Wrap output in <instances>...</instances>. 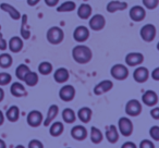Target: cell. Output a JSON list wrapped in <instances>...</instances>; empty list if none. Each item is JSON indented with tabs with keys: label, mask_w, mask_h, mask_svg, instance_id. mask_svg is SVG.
<instances>
[{
	"label": "cell",
	"mask_w": 159,
	"mask_h": 148,
	"mask_svg": "<svg viewBox=\"0 0 159 148\" xmlns=\"http://www.w3.org/2000/svg\"><path fill=\"white\" fill-rule=\"evenodd\" d=\"M49 125H50V128H49V133H50L51 136L57 137V136H60V135L63 133L64 126L60 121L51 122Z\"/></svg>",
	"instance_id": "25"
},
{
	"label": "cell",
	"mask_w": 159,
	"mask_h": 148,
	"mask_svg": "<svg viewBox=\"0 0 159 148\" xmlns=\"http://www.w3.org/2000/svg\"><path fill=\"white\" fill-rule=\"evenodd\" d=\"M13 59L9 53H1L0 55V68L8 69L12 65Z\"/></svg>",
	"instance_id": "34"
},
{
	"label": "cell",
	"mask_w": 159,
	"mask_h": 148,
	"mask_svg": "<svg viewBox=\"0 0 159 148\" xmlns=\"http://www.w3.org/2000/svg\"><path fill=\"white\" fill-rule=\"evenodd\" d=\"M139 148H155V145L149 139H143L139 143Z\"/></svg>",
	"instance_id": "39"
},
{
	"label": "cell",
	"mask_w": 159,
	"mask_h": 148,
	"mask_svg": "<svg viewBox=\"0 0 159 148\" xmlns=\"http://www.w3.org/2000/svg\"><path fill=\"white\" fill-rule=\"evenodd\" d=\"M142 3L146 9L154 10L158 7L159 5V0H142Z\"/></svg>",
	"instance_id": "37"
},
{
	"label": "cell",
	"mask_w": 159,
	"mask_h": 148,
	"mask_svg": "<svg viewBox=\"0 0 159 148\" xmlns=\"http://www.w3.org/2000/svg\"><path fill=\"white\" fill-rule=\"evenodd\" d=\"M6 147H7V145H6L5 141L0 138V148H6Z\"/></svg>",
	"instance_id": "49"
},
{
	"label": "cell",
	"mask_w": 159,
	"mask_h": 148,
	"mask_svg": "<svg viewBox=\"0 0 159 148\" xmlns=\"http://www.w3.org/2000/svg\"><path fill=\"white\" fill-rule=\"evenodd\" d=\"M142 104L136 99H131L125 105V113L129 117H137L142 112Z\"/></svg>",
	"instance_id": "6"
},
{
	"label": "cell",
	"mask_w": 159,
	"mask_h": 148,
	"mask_svg": "<svg viewBox=\"0 0 159 148\" xmlns=\"http://www.w3.org/2000/svg\"><path fill=\"white\" fill-rule=\"evenodd\" d=\"M29 147L30 148H43L44 145H43L42 141H38V139H32L29 143Z\"/></svg>",
	"instance_id": "40"
},
{
	"label": "cell",
	"mask_w": 159,
	"mask_h": 148,
	"mask_svg": "<svg viewBox=\"0 0 159 148\" xmlns=\"http://www.w3.org/2000/svg\"><path fill=\"white\" fill-rule=\"evenodd\" d=\"M45 3L48 7H56L59 3V0H45Z\"/></svg>",
	"instance_id": "44"
},
{
	"label": "cell",
	"mask_w": 159,
	"mask_h": 148,
	"mask_svg": "<svg viewBox=\"0 0 159 148\" xmlns=\"http://www.w3.org/2000/svg\"><path fill=\"white\" fill-rule=\"evenodd\" d=\"M144 61V56L141 52H130L125 57V63L129 66H137Z\"/></svg>",
	"instance_id": "13"
},
{
	"label": "cell",
	"mask_w": 159,
	"mask_h": 148,
	"mask_svg": "<svg viewBox=\"0 0 159 148\" xmlns=\"http://www.w3.org/2000/svg\"><path fill=\"white\" fill-rule=\"evenodd\" d=\"M122 148H126V147H130V148H135L136 146L134 145V143H132V141H126V143H124L123 145L121 146Z\"/></svg>",
	"instance_id": "45"
},
{
	"label": "cell",
	"mask_w": 159,
	"mask_h": 148,
	"mask_svg": "<svg viewBox=\"0 0 159 148\" xmlns=\"http://www.w3.org/2000/svg\"><path fill=\"white\" fill-rule=\"evenodd\" d=\"M106 138L110 144H116L119 139V132H118L116 125H109V128L106 130Z\"/></svg>",
	"instance_id": "22"
},
{
	"label": "cell",
	"mask_w": 159,
	"mask_h": 148,
	"mask_svg": "<svg viewBox=\"0 0 159 148\" xmlns=\"http://www.w3.org/2000/svg\"><path fill=\"white\" fill-rule=\"evenodd\" d=\"M118 128H119V132L121 133V135L123 136H130L133 133V122L131 121V119L125 117H122L118 121Z\"/></svg>",
	"instance_id": "5"
},
{
	"label": "cell",
	"mask_w": 159,
	"mask_h": 148,
	"mask_svg": "<svg viewBox=\"0 0 159 148\" xmlns=\"http://www.w3.org/2000/svg\"><path fill=\"white\" fill-rule=\"evenodd\" d=\"M46 39L51 45H59L64 39V33L59 26H52L47 31Z\"/></svg>",
	"instance_id": "2"
},
{
	"label": "cell",
	"mask_w": 159,
	"mask_h": 148,
	"mask_svg": "<svg viewBox=\"0 0 159 148\" xmlns=\"http://www.w3.org/2000/svg\"><path fill=\"white\" fill-rule=\"evenodd\" d=\"M149 78V71L145 66H137L133 72V78L136 83H145Z\"/></svg>",
	"instance_id": "12"
},
{
	"label": "cell",
	"mask_w": 159,
	"mask_h": 148,
	"mask_svg": "<svg viewBox=\"0 0 159 148\" xmlns=\"http://www.w3.org/2000/svg\"><path fill=\"white\" fill-rule=\"evenodd\" d=\"M92 114H93L92 109L89 108V107H83L77 111V118L83 123H89L92 119Z\"/></svg>",
	"instance_id": "24"
},
{
	"label": "cell",
	"mask_w": 159,
	"mask_h": 148,
	"mask_svg": "<svg viewBox=\"0 0 159 148\" xmlns=\"http://www.w3.org/2000/svg\"><path fill=\"white\" fill-rule=\"evenodd\" d=\"M52 70H53L52 64L48 61L40 62L39 65H38V72H39L40 74H43V75H48V74H50V73L52 72Z\"/></svg>",
	"instance_id": "33"
},
{
	"label": "cell",
	"mask_w": 159,
	"mask_h": 148,
	"mask_svg": "<svg viewBox=\"0 0 159 148\" xmlns=\"http://www.w3.org/2000/svg\"><path fill=\"white\" fill-rule=\"evenodd\" d=\"M8 48L10 49L11 52H20L23 48V40L19 36H13L10 38L9 43H8Z\"/></svg>",
	"instance_id": "20"
},
{
	"label": "cell",
	"mask_w": 159,
	"mask_h": 148,
	"mask_svg": "<svg viewBox=\"0 0 159 148\" xmlns=\"http://www.w3.org/2000/svg\"><path fill=\"white\" fill-rule=\"evenodd\" d=\"M59 97H60V99L66 102L71 101V100H73L75 97V88L70 84L63 85L59 91Z\"/></svg>",
	"instance_id": "9"
},
{
	"label": "cell",
	"mask_w": 159,
	"mask_h": 148,
	"mask_svg": "<svg viewBox=\"0 0 159 148\" xmlns=\"http://www.w3.org/2000/svg\"><path fill=\"white\" fill-rule=\"evenodd\" d=\"M150 115L154 118L155 120H158L159 119V108L158 107H155L150 110Z\"/></svg>",
	"instance_id": "42"
},
{
	"label": "cell",
	"mask_w": 159,
	"mask_h": 148,
	"mask_svg": "<svg viewBox=\"0 0 159 148\" xmlns=\"http://www.w3.org/2000/svg\"><path fill=\"white\" fill-rule=\"evenodd\" d=\"M58 112H59V107L57 105H51L48 109V112H47V117L45 118V120L43 121V124L45 126H49V124L55 120V118L58 115Z\"/></svg>",
	"instance_id": "21"
},
{
	"label": "cell",
	"mask_w": 159,
	"mask_h": 148,
	"mask_svg": "<svg viewBox=\"0 0 159 148\" xmlns=\"http://www.w3.org/2000/svg\"><path fill=\"white\" fill-rule=\"evenodd\" d=\"M142 101L148 107H154L158 102V95L154 91H146L142 96Z\"/></svg>",
	"instance_id": "14"
},
{
	"label": "cell",
	"mask_w": 159,
	"mask_h": 148,
	"mask_svg": "<svg viewBox=\"0 0 159 148\" xmlns=\"http://www.w3.org/2000/svg\"><path fill=\"white\" fill-rule=\"evenodd\" d=\"M12 76L7 72H1L0 73V86H5L8 85L9 83H11Z\"/></svg>",
	"instance_id": "36"
},
{
	"label": "cell",
	"mask_w": 159,
	"mask_h": 148,
	"mask_svg": "<svg viewBox=\"0 0 159 148\" xmlns=\"http://www.w3.org/2000/svg\"><path fill=\"white\" fill-rule=\"evenodd\" d=\"M128 8V3L125 1H119V0H112L108 2L106 7V10L109 13H115L117 11H123Z\"/></svg>",
	"instance_id": "15"
},
{
	"label": "cell",
	"mask_w": 159,
	"mask_h": 148,
	"mask_svg": "<svg viewBox=\"0 0 159 148\" xmlns=\"http://www.w3.org/2000/svg\"><path fill=\"white\" fill-rule=\"evenodd\" d=\"M89 25L92 31H102L106 26V19L102 14H95V16H93L89 19Z\"/></svg>",
	"instance_id": "8"
},
{
	"label": "cell",
	"mask_w": 159,
	"mask_h": 148,
	"mask_svg": "<svg viewBox=\"0 0 159 148\" xmlns=\"http://www.w3.org/2000/svg\"><path fill=\"white\" fill-rule=\"evenodd\" d=\"M149 134H150V137H152L155 141H159V126L158 125L152 126L149 130Z\"/></svg>",
	"instance_id": "38"
},
{
	"label": "cell",
	"mask_w": 159,
	"mask_h": 148,
	"mask_svg": "<svg viewBox=\"0 0 159 148\" xmlns=\"http://www.w3.org/2000/svg\"><path fill=\"white\" fill-rule=\"evenodd\" d=\"M89 37V29L84 25H80L73 32V38L77 43H84Z\"/></svg>",
	"instance_id": "10"
},
{
	"label": "cell",
	"mask_w": 159,
	"mask_h": 148,
	"mask_svg": "<svg viewBox=\"0 0 159 148\" xmlns=\"http://www.w3.org/2000/svg\"><path fill=\"white\" fill-rule=\"evenodd\" d=\"M20 117V109L18 106H11L6 112V118L10 122H16Z\"/></svg>",
	"instance_id": "28"
},
{
	"label": "cell",
	"mask_w": 159,
	"mask_h": 148,
	"mask_svg": "<svg viewBox=\"0 0 159 148\" xmlns=\"http://www.w3.org/2000/svg\"><path fill=\"white\" fill-rule=\"evenodd\" d=\"M23 82L30 87L35 86L38 83V74L36 72H34V71H30V72L26 73V75H25Z\"/></svg>",
	"instance_id": "29"
},
{
	"label": "cell",
	"mask_w": 159,
	"mask_h": 148,
	"mask_svg": "<svg viewBox=\"0 0 159 148\" xmlns=\"http://www.w3.org/2000/svg\"><path fill=\"white\" fill-rule=\"evenodd\" d=\"M0 9L2 10V11L7 12L12 20H16V21L20 20V18H21L20 11H18L13 6L9 5V3H7V2H2V3H0Z\"/></svg>",
	"instance_id": "19"
},
{
	"label": "cell",
	"mask_w": 159,
	"mask_h": 148,
	"mask_svg": "<svg viewBox=\"0 0 159 148\" xmlns=\"http://www.w3.org/2000/svg\"><path fill=\"white\" fill-rule=\"evenodd\" d=\"M93 52L91 48L85 45H77L72 49V58L79 64H86L92 60Z\"/></svg>",
	"instance_id": "1"
},
{
	"label": "cell",
	"mask_w": 159,
	"mask_h": 148,
	"mask_svg": "<svg viewBox=\"0 0 159 148\" xmlns=\"http://www.w3.org/2000/svg\"><path fill=\"white\" fill-rule=\"evenodd\" d=\"M129 16H130L131 20L134 21V22H141V21H143L145 19L146 11L142 6H133L130 9Z\"/></svg>",
	"instance_id": "11"
},
{
	"label": "cell",
	"mask_w": 159,
	"mask_h": 148,
	"mask_svg": "<svg viewBox=\"0 0 159 148\" xmlns=\"http://www.w3.org/2000/svg\"><path fill=\"white\" fill-rule=\"evenodd\" d=\"M71 136L76 141H84L87 137V130L83 125H75L71 128Z\"/></svg>",
	"instance_id": "16"
},
{
	"label": "cell",
	"mask_w": 159,
	"mask_h": 148,
	"mask_svg": "<svg viewBox=\"0 0 159 148\" xmlns=\"http://www.w3.org/2000/svg\"><path fill=\"white\" fill-rule=\"evenodd\" d=\"M110 74L115 80L123 81L129 76V70L125 65L118 63V64H115V65L111 68Z\"/></svg>",
	"instance_id": "4"
},
{
	"label": "cell",
	"mask_w": 159,
	"mask_h": 148,
	"mask_svg": "<svg viewBox=\"0 0 159 148\" xmlns=\"http://www.w3.org/2000/svg\"><path fill=\"white\" fill-rule=\"evenodd\" d=\"M20 19L22 20V23H21V37L23 39H30L31 32H30V29L27 27V16L23 14V16H21Z\"/></svg>",
	"instance_id": "27"
},
{
	"label": "cell",
	"mask_w": 159,
	"mask_h": 148,
	"mask_svg": "<svg viewBox=\"0 0 159 148\" xmlns=\"http://www.w3.org/2000/svg\"><path fill=\"white\" fill-rule=\"evenodd\" d=\"M92 11L93 9L89 3H82L77 9V16L82 20H87L92 16Z\"/></svg>",
	"instance_id": "23"
},
{
	"label": "cell",
	"mask_w": 159,
	"mask_h": 148,
	"mask_svg": "<svg viewBox=\"0 0 159 148\" xmlns=\"http://www.w3.org/2000/svg\"><path fill=\"white\" fill-rule=\"evenodd\" d=\"M39 1H40V0H27V5L31 6V7H34V6L37 5Z\"/></svg>",
	"instance_id": "46"
},
{
	"label": "cell",
	"mask_w": 159,
	"mask_h": 148,
	"mask_svg": "<svg viewBox=\"0 0 159 148\" xmlns=\"http://www.w3.org/2000/svg\"><path fill=\"white\" fill-rule=\"evenodd\" d=\"M44 121V117H43V113L38 110H32L29 112L26 117V122L32 128H38L40 124Z\"/></svg>",
	"instance_id": "7"
},
{
	"label": "cell",
	"mask_w": 159,
	"mask_h": 148,
	"mask_svg": "<svg viewBox=\"0 0 159 148\" xmlns=\"http://www.w3.org/2000/svg\"><path fill=\"white\" fill-rule=\"evenodd\" d=\"M69 78H70V73L66 68H58L53 73V80L60 84L68 82Z\"/></svg>",
	"instance_id": "18"
},
{
	"label": "cell",
	"mask_w": 159,
	"mask_h": 148,
	"mask_svg": "<svg viewBox=\"0 0 159 148\" xmlns=\"http://www.w3.org/2000/svg\"><path fill=\"white\" fill-rule=\"evenodd\" d=\"M30 71H31V69H30L26 64H20V65L16 69V75L20 81H23L25 75H26V73L30 72Z\"/></svg>",
	"instance_id": "35"
},
{
	"label": "cell",
	"mask_w": 159,
	"mask_h": 148,
	"mask_svg": "<svg viewBox=\"0 0 159 148\" xmlns=\"http://www.w3.org/2000/svg\"><path fill=\"white\" fill-rule=\"evenodd\" d=\"M3 122H5V114L1 110H0V125H2Z\"/></svg>",
	"instance_id": "47"
},
{
	"label": "cell",
	"mask_w": 159,
	"mask_h": 148,
	"mask_svg": "<svg viewBox=\"0 0 159 148\" xmlns=\"http://www.w3.org/2000/svg\"><path fill=\"white\" fill-rule=\"evenodd\" d=\"M76 8V5L73 1H64L63 3H61L60 6L57 7V11L60 13H63V12H71Z\"/></svg>",
	"instance_id": "32"
},
{
	"label": "cell",
	"mask_w": 159,
	"mask_h": 148,
	"mask_svg": "<svg viewBox=\"0 0 159 148\" xmlns=\"http://www.w3.org/2000/svg\"><path fill=\"white\" fill-rule=\"evenodd\" d=\"M8 48V43L3 38L2 34L0 33V50H6Z\"/></svg>",
	"instance_id": "41"
},
{
	"label": "cell",
	"mask_w": 159,
	"mask_h": 148,
	"mask_svg": "<svg viewBox=\"0 0 159 148\" xmlns=\"http://www.w3.org/2000/svg\"><path fill=\"white\" fill-rule=\"evenodd\" d=\"M157 34L156 26L154 24H145L139 31V35H141L142 39L146 43H150L155 39Z\"/></svg>",
	"instance_id": "3"
},
{
	"label": "cell",
	"mask_w": 159,
	"mask_h": 148,
	"mask_svg": "<svg viewBox=\"0 0 159 148\" xmlns=\"http://www.w3.org/2000/svg\"><path fill=\"white\" fill-rule=\"evenodd\" d=\"M10 92H11V94L14 97H23L26 94L25 87L23 86L22 83H19V82L12 83L11 87H10Z\"/></svg>",
	"instance_id": "26"
},
{
	"label": "cell",
	"mask_w": 159,
	"mask_h": 148,
	"mask_svg": "<svg viewBox=\"0 0 159 148\" xmlns=\"http://www.w3.org/2000/svg\"><path fill=\"white\" fill-rule=\"evenodd\" d=\"M113 87V83L109 80H104L100 83H98L95 87H94V94L97 96L102 95V94L109 92Z\"/></svg>",
	"instance_id": "17"
},
{
	"label": "cell",
	"mask_w": 159,
	"mask_h": 148,
	"mask_svg": "<svg viewBox=\"0 0 159 148\" xmlns=\"http://www.w3.org/2000/svg\"><path fill=\"white\" fill-rule=\"evenodd\" d=\"M3 98H5V91H3V89L0 87V102L2 101Z\"/></svg>",
	"instance_id": "48"
},
{
	"label": "cell",
	"mask_w": 159,
	"mask_h": 148,
	"mask_svg": "<svg viewBox=\"0 0 159 148\" xmlns=\"http://www.w3.org/2000/svg\"><path fill=\"white\" fill-rule=\"evenodd\" d=\"M89 137H91L92 143L94 144H99L102 143V138H104V135H102V131L99 128H97L96 126H92L91 128V134H89Z\"/></svg>",
	"instance_id": "30"
},
{
	"label": "cell",
	"mask_w": 159,
	"mask_h": 148,
	"mask_svg": "<svg viewBox=\"0 0 159 148\" xmlns=\"http://www.w3.org/2000/svg\"><path fill=\"white\" fill-rule=\"evenodd\" d=\"M62 119L66 123H73L76 120V115L71 108H66L62 111Z\"/></svg>",
	"instance_id": "31"
},
{
	"label": "cell",
	"mask_w": 159,
	"mask_h": 148,
	"mask_svg": "<svg viewBox=\"0 0 159 148\" xmlns=\"http://www.w3.org/2000/svg\"><path fill=\"white\" fill-rule=\"evenodd\" d=\"M150 76H152L154 81H159V68H155L152 74H150Z\"/></svg>",
	"instance_id": "43"
}]
</instances>
